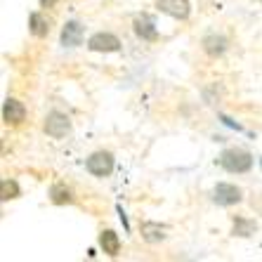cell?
Returning a JSON list of instances; mask_svg holds the SVG:
<instances>
[{
  "instance_id": "cell-6",
  "label": "cell",
  "mask_w": 262,
  "mask_h": 262,
  "mask_svg": "<svg viewBox=\"0 0 262 262\" xmlns=\"http://www.w3.org/2000/svg\"><path fill=\"white\" fill-rule=\"evenodd\" d=\"M156 7L163 14H168L172 19H180V21L189 19V14H191L189 0H156Z\"/></svg>"
},
{
  "instance_id": "cell-16",
  "label": "cell",
  "mask_w": 262,
  "mask_h": 262,
  "mask_svg": "<svg viewBox=\"0 0 262 262\" xmlns=\"http://www.w3.org/2000/svg\"><path fill=\"white\" fill-rule=\"evenodd\" d=\"M21 196V189L14 180H3L0 182V199L3 201H12V199H19Z\"/></svg>"
},
{
  "instance_id": "cell-1",
  "label": "cell",
  "mask_w": 262,
  "mask_h": 262,
  "mask_svg": "<svg viewBox=\"0 0 262 262\" xmlns=\"http://www.w3.org/2000/svg\"><path fill=\"white\" fill-rule=\"evenodd\" d=\"M217 163L227 172L241 175V172H248L253 168V154L246 151V149H238V146H232V149H225V151L220 154Z\"/></svg>"
},
{
  "instance_id": "cell-5",
  "label": "cell",
  "mask_w": 262,
  "mask_h": 262,
  "mask_svg": "<svg viewBox=\"0 0 262 262\" xmlns=\"http://www.w3.org/2000/svg\"><path fill=\"white\" fill-rule=\"evenodd\" d=\"M88 48L92 52H118L121 50V40H118V36L109 33V31H97V33L90 36Z\"/></svg>"
},
{
  "instance_id": "cell-12",
  "label": "cell",
  "mask_w": 262,
  "mask_h": 262,
  "mask_svg": "<svg viewBox=\"0 0 262 262\" xmlns=\"http://www.w3.org/2000/svg\"><path fill=\"white\" fill-rule=\"evenodd\" d=\"M140 232L146 244H161L165 238V227L159 225V222H142Z\"/></svg>"
},
{
  "instance_id": "cell-13",
  "label": "cell",
  "mask_w": 262,
  "mask_h": 262,
  "mask_svg": "<svg viewBox=\"0 0 262 262\" xmlns=\"http://www.w3.org/2000/svg\"><path fill=\"white\" fill-rule=\"evenodd\" d=\"M29 29H31V33L36 38H45L50 33V21H48V17H43L40 12H31V17H29Z\"/></svg>"
},
{
  "instance_id": "cell-2",
  "label": "cell",
  "mask_w": 262,
  "mask_h": 262,
  "mask_svg": "<svg viewBox=\"0 0 262 262\" xmlns=\"http://www.w3.org/2000/svg\"><path fill=\"white\" fill-rule=\"evenodd\" d=\"M114 165H116V159L111 151H95L85 161L88 172L95 177H109L114 172Z\"/></svg>"
},
{
  "instance_id": "cell-15",
  "label": "cell",
  "mask_w": 262,
  "mask_h": 262,
  "mask_svg": "<svg viewBox=\"0 0 262 262\" xmlns=\"http://www.w3.org/2000/svg\"><path fill=\"white\" fill-rule=\"evenodd\" d=\"M255 229H257V225L248 217H236L234 220V227H232V232L236 234V236H250V234H255Z\"/></svg>"
},
{
  "instance_id": "cell-3",
  "label": "cell",
  "mask_w": 262,
  "mask_h": 262,
  "mask_svg": "<svg viewBox=\"0 0 262 262\" xmlns=\"http://www.w3.org/2000/svg\"><path fill=\"white\" fill-rule=\"evenodd\" d=\"M43 130L52 140H61V137H67L71 133V118L67 114H61V111H50L48 116H45Z\"/></svg>"
},
{
  "instance_id": "cell-8",
  "label": "cell",
  "mask_w": 262,
  "mask_h": 262,
  "mask_svg": "<svg viewBox=\"0 0 262 262\" xmlns=\"http://www.w3.org/2000/svg\"><path fill=\"white\" fill-rule=\"evenodd\" d=\"M3 118H5V123H10V125H19V123H24V118H26V106L19 102V99L7 97L5 104H3Z\"/></svg>"
},
{
  "instance_id": "cell-11",
  "label": "cell",
  "mask_w": 262,
  "mask_h": 262,
  "mask_svg": "<svg viewBox=\"0 0 262 262\" xmlns=\"http://www.w3.org/2000/svg\"><path fill=\"white\" fill-rule=\"evenodd\" d=\"M99 246L109 257H116L121 253V238H118V234L114 229H104L99 234Z\"/></svg>"
},
{
  "instance_id": "cell-7",
  "label": "cell",
  "mask_w": 262,
  "mask_h": 262,
  "mask_svg": "<svg viewBox=\"0 0 262 262\" xmlns=\"http://www.w3.org/2000/svg\"><path fill=\"white\" fill-rule=\"evenodd\" d=\"M133 31H135V36L142 38V40H146V43H154V40L159 38V29H156V21H154L149 14H140V17H135Z\"/></svg>"
},
{
  "instance_id": "cell-10",
  "label": "cell",
  "mask_w": 262,
  "mask_h": 262,
  "mask_svg": "<svg viewBox=\"0 0 262 262\" xmlns=\"http://www.w3.org/2000/svg\"><path fill=\"white\" fill-rule=\"evenodd\" d=\"M201 45L208 57H222L227 52V48H229V40L225 36H220V33H208Z\"/></svg>"
},
{
  "instance_id": "cell-9",
  "label": "cell",
  "mask_w": 262,
  "mask_h": 262,
  "mask_svg": "<svg viewBox=\"0 0 262 262\" xmlns=\"http://www.w3.org/2000/svg\"><path fill=\"white\" fill-rule=\"evenodd\" d=\"M83 24L80 21H67L64 24V29H61V45L64 48H78L80 43H83Z\"/></svg>"
},
{
  "instance_id": "cell-4",
  "label": "cell",
  "mask_w": 262,
  "mask_h": 262,
  "mask_svg": "<svg viewBox=\"0 0 262 262\" xmlns=\"http://www.w3.org/2000/svg\"><path fill=\"white\" fill-rule=\"evenodd\" d=\"M241 199H244V191L238 189L236 184H229V182L215 184V189H213V201L217 203V206H222V208L236 206V203H241Z\"/></svg>"
},
{
  "instance_id": "cell-18",
  "label": "cell",
  "mask_w": 262,
  "mask_h": 262,
  "mask_svg": "<svg viewBox=\"0 0 262 262\" xmlns=\"http://www.w3.org/2000/svg\"><path fill=\"white\" fill-rule=\"evenodd\" d=\"M260 3H262V0H260Z\"/></svg>"
},
{
  "instance_id": "cell-17",
  "label": "cell",
  "mask_w": 262,
  "mask_h": 262,
  "mask_svg": "<svg viewBox=\"0 0 262 262\" xmlns=\"http://www.w3.org/2000/svg\"><path fill=\"white\" fill-rule=\"evenodd\" d=\"M55 3H57V0H40V5H43V7H52Z\"/></svg>"
},
{
  "instance_id": "cell-14",
  "label": "cell",
  "mask_w": 262,
  "mask_h": 262,
  "mask_svg": "<svg viewBox=\"0 0 262 262\" xmlns=\"http://www.w3.org/2000/svg\"><path fill=\"white\" fill-rule=\"evenodd\" d=\"M50 199H52V203H57V206H67V203H73L71 189H67L64 184H52V189H50Z\"/></svg>"
}]
</instances>
